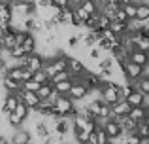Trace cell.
I'll return each instance as SVG.
<instances>
[{"mask_svg": "<svg viewBox=\"0 0 149 144\" xmlns=\"http://www.w3.org/2000/svg\"><path fill=\"white\" fill-rule=\"evenodd\" d=\"M53 108L58 112V114L68 116V118H72V116L76 114V108H74V100L70 99L68 95H58V97H57V100L53 103Z\"/></svg>", "mask_w": 149, "mask_h": 144, "instance_id": "obj_1", "label": "cell"}, {"mask_svg": "<svg viewBox=\"0 0 149 144\" xmlns=\"http://www.w3.org/2000/svg\"><path fill=\"white\" fill-rule=\"evenodd\" d=\"M121 68H123L125 78H127L128 81H132V84H136V81L143 76V67H140V65L132 63V61H128V59L121 63Z\"/></svg>", "mask_w": 149, "mask_h": 144, "instance_id": "obj_2", "label": "cell"}, {"mask_svg": "<svg viewBox=\"0 0 149 144\" xmlns=\"http://www.w3.org/2000/svg\"><path fill=\"white\" fill-rule=\"evenodd\" d=\"M15 95H17V99L21 100V103H25L26 106H29V110H34V108L40 104V97L36 95V91H26V89H19Z\"/></svg>", "mask_w": 149, "mask_h": 144, "instance_id": "obj_3", "label": "cell"}, {"mask_svg": "<svg viewBox=\"0 0 149 144\" xmlns=\"http://www.w3.org/2000/svg\"><path fill=\"white\" fill-rule=\"evenodd\" d=\"M11 144H29V142H34V137L29 129L25 127H17V129L11 133V138H10Z\"/></svg>", "mask_w": 149, "mask_h": 144, "instance_id": "obj_4", "label": "cell"}, {"mask_svg": "<svg viewBox=\"0 0 149 144\" xmlns=\"http://www.w3.org/2000/svg\"><path fill=\"white\" fill-rule=\"evenodd\" d=\"M66 70H68L70 76H79L85 70V65L76 55H66Z\"/></svg>", "mask_w": 149, "mask_h": 144, "instance_id": "obj_5", "label": "cell"}, {"mask_svg": "<svg viewBox=\"0 0 149 144\" xmlns=\"http://www.w3.org/2000/svg\"><path fill=\"white\" fill-rule=\"evenodd\" d=\"M42 65H44V57L40 55L38 51H32V53H26L25 55V67L29 68V70H40Z\"/></svg>", "mask_w": 149, "mask_h": 144, "instance_id": "obj_6", "label": "cell"}, {"mask_svg": "<svg viewBox=\"0 0 149 144\" xmlns=\"http://www.w3.org/2000/svg\"><path fill=\"white\" fill-rule=\"evenodd\" d=\"M100 127H104L106 135H108L109 138H117V137H121V135H123L121 125H119V122H117L115 118H108V119H106V123H104V125H100Z\"/></svg>", "mask_w": 149, "mask_h": 144, "instance_id": "obj_7", "label": "cell"}, {"mask_svg": "<svg viewBox=\"0 0 149 144\" xmlns=\"http://www.w3.org/2000/svg\"><path fill=\"white\" fill-rule=\"evenodd\" d=\"M109 108H111V118H121V116H127L128 114L130 104H128L125 99H119L117 103L109 104Z\"/></svg>", "mask_w": 149, "mask_h": 144, "instance_id": "obj_8", "label": "cell"}, {"mask_svg": "<svg viewBox=\"0 0 149 144\" xmlns=\"http://www.w3.org/2000/svg\"><path fill=\"white\" fill-rule=\"evenodd\" d=\"M128 61H132V63L143 67V65L149 63V53L142 51V49H130V51H128Z\"/></svg>", "mask_w": 149, "mask_h": 144, "instance_id": "obj_9", "label": "cell"}, {"mask_svg": "<svg viewBox=\"0 0 149 144\" xmlns=\"http://www.w3.org/2000/svg\"><path fill=\"white\" fill-rule=\"evenodd\" d=\"M117 122H119V125H121V131H123L125 135H128V133H134L136 131V125H138V122H134L132 118H128V114L127 116H121V118H115Z\"/></svg>", "mask_w": 149, "mask_h": 144, "instance_id": "obj_10", "label": "cell"}, {"mask_svg": "<svg viewBox=\"0 0 149 144\" xmlns=\"http://www.w3.org/2000/svg\"><path fill=\"white\" fill-rule=\"evenodd\" d=\"M85 95H87V87H85L83 84H72V87H70V91H68L70 99L77 100V99H83Z\"/></svg>", "mask_w": 149, "mask_h": 144, "instance_id": "obj_11", "label": "cell"}, {"mask_svg": "<svg viewBox=\"0 0 149 144\" xmlns=\"http://www.w3.org/2000/svg\"><path fill=\"white\" fill-rule=\"evenodd\" d=\"M2 87L6 89V93H17L19 89H21V81H17V80H11L10 76H2Z\"/></svg>", "mask_w": 149, "mask_h": 144, "instance_id": "obj_12", "label": "cell"}, {"mask_svg": "<svg viewBox=\"0 0 149 144\" xmlns=\"http://www.w3.org/2000/svg\"><path fill=\"white\" fill-rule=\"evenodd\" d=\"M23 48H25V51L26 53H32V51H36L38 49V42H36V34H32V32H29L25 36V40H23Z\"/></svg>", "mask_w": 149, "mask_h": 144, "instance_id": "obj_13", "label": "cell"}, {"mask_svg": "<svg viewBox=\"0 0 149 144\" xmlns=\"http://www.w3.org/2000/svg\"><path fill=\"white\" fill-rule=\"evenodd\" d=\"M146 108L143 106H130V110H128V118H132L134 119V122H143V119H146Z\"/></svg>", "mask_w": 149, "mask_h": 144, "instance_id": "obj_14", "label": "cell"}, {"mask_svg": "<svg viewBox=\"0 0 149 144\" xmlns=\"http://www.w3.org/2000/svg\"><path fill=\"white\" fill-rule=\"evenodd\" d=\"M136 19H142V21L149 19V2L136 4Z\"/></svg>", "mask_w": 149, "mask_h": 144, "instance_id": "obj_15", "label": "cell"}, {"mask_svg": "<svg viewBox=\"0 0 149 144\" xmlns=\"http://www.w3.org/2000/svg\"><path fill=\"white\" fill-rule=\"evenodd\" d=\"M142 99H143V93L138 91V89H134V91H132L125 100H127L130 106H142Z\"/></svg>", "mask_w": 149, "mask_h": 144, "instance_id": "obj_16", "label": "cell"}, {"mask_svg": "<svg viewBox=\"0 0 149 144\" xmlns=\"http://www.w3.org/2000/svg\"><path fill=\"white\" fill-rule=\"evenodd\" d=\"M70 87H72V81H70V78H68V80L55 81V84H53V89H55L57 93H61V95H68Z\"/></svg>", "mask_w": 149, "mask_h": 144, "instance_id": "obj_17", "label": "cell"}, {"mask_svg": "<svg viewBox=\"0 0 149 144\" xmlns=\"http://www.w3.org/2000/svg\"><path fill=\"white\" fill-rule=\"evenodd\" d=\"M11 4L10 2H0V21H11Z\"/></svg>", "mask_w": 149, "mask_h": 144, "instance_id": "obj_18", "label": "cell"}, {"mask_svg": "<svg viewBox=\"0 0 149 144\" xmlns=\"http://www.w3.org/2000/svg\"><path fill=\"white\" fill-rule=\"evenodd\" d=\"M109 29H111L117 36H121V34H125L128 30V27H127V23H121V21H117V19H111V21H109Z\"/></svg>", "mask_w": 149, "mask_h": 144, "instance_id": "obj_19", "label": "cell"}, {"mask_svg": "<svg viewBox=\"0 0 149 144\" xmlns=\"http://www.w3.org/2000/svg\"><path fill=\"white\" fill-rule=\"evenodd\" d=\"M6 119H8V123H10L13 129H17V127H23V122H25V119H23L21 116H17L15 112H8Z\"/></svg>", "mask_w": 149, "mask_h": 144, "instance_id": "obj_20", "label": "cell"}, {"mask_svg": "<svg viewBox=\"0 0 149 144\" xmlns=\"http://www.w3.org/2000/svg\"><path fill=\"white\" fill-rule=\"evenodd\" d=\"M15 46V32H10V34H2V49L10 51L11 48Z\"/></svg>", "mask_w": 149, "mask_h": 144, "instance_id": "obj_21", "label": "cell"}, {"mask_svg": "<svg viewBox=\"0 0 149 144\" xmlns=\"http://www.w3.org/2000/svg\"><path fill=\"white\" fill-rule=\"evenodd\" d=\"M8 55H10L11 59H23V57L26 55V51H25V48H23L21 44H15L13 48L8 51Z\"/></svg>", "mask_w": 149, "mask_h": 144, "instance_id": "obj_22", "label": "cell"}, {"mask_svg": "<svg viewBox=\"0 0 149 144\" xmlns=\"http://www.w3.org/2000/svg\"><path fill=\"white\" fill-rule=\"evenodd\" d=\"M136 135H138L140 138H149V123L147 122H140L138 125H136Z\"/></svg>", "mask_w": 149, "mask_h": 144, "instance_id": "obj_23", "label": "cell"}, {"mask_svg": "<svg viewBox=\"0 0 149 144\" xmlns=\"http://www.w3.org/2000/svg\"><path fill=\"white\" fill-rule=\"evenodd\" d=\"M32 80L38 81V84H49V76L45 74L44 68H40V70H34V72H32Z\"/></svg>", "mask_w": 149, "mask_h": 144, "instance_id": "obj_24", "label": "cell"}, {"mask_svg": "<svg viewBox=\"0 0 149 144\" xmlns=\"http://www.w3.org/2000/svg\"><path fill=\"white\" fill-rule=\"evenodd\" d=\"M51 91H53V85H51V84H42L40 87L36 89V95L40 97V100H42V99H47Z\"/></svg>", "mask_w": 149, "mask_h": 144, "instance_id": "obj_25", "label": "cell"}, {"mask_svg": "<svg viewBox=\"0 0 149 144\" xmlns=\"http://www.w3.org/2000/svg\"><path fill=\"white\" fill-rule=\"evenodd\" d=\"M79 6L83 8V10L87 11L89 15H91V13H96V11H100V8H98V2H89V0H83V2H81Z\"/></svg>", "mask_w": 149, "mask_h": 144, "instance_id": "obj_26", "label": "cell"}, {"mask_svg": "<svg viewBox=\"0 0 149 144\" xmlns=\"http://www.w3.org/2000/svg\"><path fill=\"white\" fill-rule=\"evenodd\" d=\"M134 49H142V51H147V53H149V36H143V34H140V38L136 40Z\"/></svg>", "mask_w": 149, "mask_h": 144, "instance_id": "obj_27", "label": "cell"}, {"mask_svg": "<svg viewBox=\"0 0 149 144\" xmlns=\"http://www.w3.org/2000/svg\"><path fill=\"white\" fill-rule=\"evenodd\" d=\"M134 85H136V89H138V91H142V93H149V76H142Z\"/></svg>", "mask_w": 149, "mask_h": 144, "instance_id": "obj_28", "label": "cell"}, {"mask_svg": "<svg viewBox=\"0 0 149 144\" xmlns=\"http://www.w3.org/2000/svg\"><path fill=\"white\" fill-rule=\"evenodd\" d=\"M11 112H15V114H17V116H21L23 119H26V116H29V106H26L25 103H21V100H19V103H17V106H15Z\"/></svg>", "mask_w": 149, "mask_h": 144, "instance_id": "obj_29", "label": "cell"}, {"mask_svg": "<svg viewBox=\"0 0 149 144\" xmlns=\"http://www.w3.org/2000/svg\"><path fill=\"white\" fill-rule=\"evenodd\" d=\"M121 8H123V11L127 13V17H128V19H134V17H136V4H134V2L123 4Z\"/></svg>", "mask_w": 149, "mask_h": 144, "instance_id": "obj_30", "label": "cell"}, {"mask_svg": "<svg viewBox=\"0 0 149 144\" xmlns=\"http://www.w3.org/2000/svg\"><path fill=\"white\" fill-rule=\"evenodd\" d=\"M109 21H111V19H109L106 13L100 11V13H98V21H96V29L102 30V29H106V27H109Z\"/></svg>", "mask_w": 149, "mask_h": 144, "instance_id": "obj_31", "label": "cell"}, {"mask_svg": "<svg viewBox=\"0 0 149 144\" xmlns=\"http://www.w3.org/2000/svg\"><path fill=\"white\" fill-rule=\"evenodd\" d=\"M113 19H117V21H121V23H127V21H128V17H127V13L123 11V8H117V10H115Z\"/></svg>", "mask_w": 149, "mask_h": 144, "instance_id": "obj_32", "label": "cell"}, {"mask_svg": "<svg viewBox=\"0 0 149 144\" xmlns=\"http://www.w3.org/2000/svg\"><path fill=\"white\" fill-rule=\"evenodd\" d=\"M32 78V70H29L26 67H23V78H21V81H25V80H30Z\"/></svg>", "mask_w": 149, "mask_h": 144, "instance_id": "obj_33", "label": "cell"}, {"mask_svg": "<svg viewBox=\"0 0 149 144\" xmlns=\"http://www.w3.org/2000/svg\"><path fill=\"white\" fill-rule=\"evenodd\" d=\"M53 4H55V6H58V8H68L70 6V0H53Z\"/></svg>", "mask_w": 149, "mask_h": 144, "instance_id": "obj_34", "label": "cell"}, {"mask_svg": "<svg viewBox=\"0 0 149 144\" xmlns=\"http://www.w3.org/2000/svg\"><path fill=\"white\" fill-rule=\"evenodd\" d=\"M142 106L149 108V93H143V99H142Z\"/></svg>", "mask_w": 149, "mask_h": 144, "instance_id": "obj_35", "label": "cell"}, {"mask_svg": "<svg viewBox=\"0 0 149 144\" xmlns=\"http://www.w3.org/2000/svg\"><path fill=\"white\" fill-rule=\"evenodd\" d=\"M81 2H83V0H70V8H74V6H79Z\"/></svg>", "mask_w": 149, "mask_h": 144, "instance_id": "obj_36", "label": "cell"}, {"mask_svg": "<svg viewBox=\"0 0 149 144\" xmlns=\"http://www.w3.org/2000/svg\"><path fill=\"white\" fill-rule=\"evenodd\" d=\"M0 144H11V142H10V138H6V137H0Z\"/></svg>", "mask_w": 149, "mask_h": 144, "instance_id": "obj_37", "label": "cell"}, {"mask_svg": "<svg viewBox=\"0 0 149 144\" xmlns=\"http://www.w3.org/2000/svg\"><path fill=\"white\" fill-rule=\"evenodd\" d=\"M11 2H25V4H29V2H34V0H11Z\"/></svg>", "mask_w": 149, "mask_h": 144, "instance_id": "obj_38", "label": "cell"}, {"mask_svg": "<svg viewBox=\"0 0 149 144\" xmlns=\"http://www.w3.org/2000/svg\"><path fill=\"white\" fill-rule=\"evenodd\" d=\"M140 144H149V138H140Z\"/></svg>", "mask_w": 149, "mask_h": 144, "instance_id": "obj_39", "label": "cell"}, {"mask_svg": "<svg viewBox=\"0 0 149 144\" xmlns=\"http://www.w3.org/2000/svg\"><path fill=\"white\" fill-rule=\"evenodd\" d=\"M134 4H142V2H149V0H132Z\"/></svg>", "mask_w": 149, "mask_h": 144, "instance_id": "obj_40", "label": "cell"}, {"mask_svg": "<svg viewBox=\"0 0 149 144\" xmlns=\"http://www.w3.org/2000/svg\"><path fill=\"white\" fill-rule=\"evenodd\" d=\"M0 49H2V36H0Z\"/></svg>", "mask_w": 149, "mask_h": 144, "instance_id": "obj_41", "label": "cell"}, {"mask_svg": "<svg viewBox=\"0 0 149 144\" xmlns=\"http://www.w3.org/2000/svg\"><path fill=\"white\" fill-rule=\"evenodd\" d=\"M89 2H98V0H89Z\"/></svg>", "mask_w": 149, "mask_h": 144, "instance_id": "obj_42", "label": "cell"}, {"mask_svg": "<svg viewBox=\"0 0 149 144\" xmlns=\"http://www.w3.org/2000/svg\"><path fill=\"white\" fill-rule=\"evenodd\" d=\"M108 144H109V142H108Z\"/></svg>", "mask_w": 149, "mask_h": 144, "instance_id": "obj_43", "label": "cell"}]
</instances>
